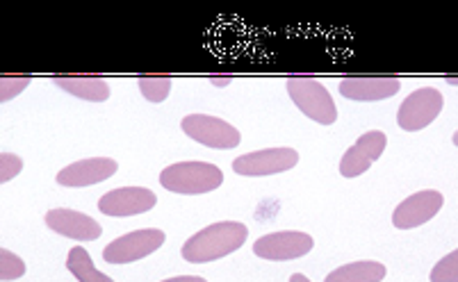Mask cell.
<instances>
[{
  "mask_svg": "<svg viewBox=\"0 0 458 282\" xmlns=\"http://www.w3.org/2000/svg\"><path fill=\"white\" fill-rule=\"evenodd\" d=\"M23 273H26V262L16 253L7 251V248H0V280H19Z\"/></svg>",
  "mask_w": 458,
  "mask_h": 282,
  "instance_id": "obj_19",
  "label": "cell"
},
{
  "mask_svg": "<svg viewBox=\"0 0 458 282\" xmlns=\"http://www.w3.org/2000/svg\"><path fill=\"white\" fill-rule=\"evenodd\" d=\"M116 169L119 164L112 157H89L62 169L55 180L62 187H91L114 176Z\"/></svg>",
  "mask_w": 458,
  "mask_h": 282,
  "instance_id": "obj_13",
  "label": "cell"
},
{
  "mask_svg": "<svg viewBox=\"0 0 458 282\" xmlns=\"http://www.w3.org/2000/svg\"><path fill=\"white\" fill-rule=\"evenodd\" d=\"M388 146V137L381 130H369L363 137H358V141L349 148L340 160V176L343 178H358L369 171L374 162L383 155Z\"/></svg>",
  "mask_w": 458,
  "mask_h": 282,
  "instance_id": "obj_11",
  "label": "cell"
},
{
  "mask_svg": "<svg viewBox=\"0 0 458 282\" xmlns=\"http://www.w3.org/2000/svg\"><path fill=\"white\" fill-rule=\"evenodd\" d=\"M402 89L397 78H344L340 80V94L349 101L374 103L393 98Z\"/></svg>",
  "mask_w": 458,
  "mask_h": 282,
  "instance_id": "obj_14",
  "label": "cell"
},
{
  "mask_svg": "<svg viewBox=\"0 0 458 282\" xmlns=\"http://www.w3.org/2000/svg\"><path fill=\"white\" fill-rule=\"evenodd\" d=\"M44 221L53 232H57V235L66 239H76V242H96L103 232L98 221H94L89 214L76 210H64V207L46 212Z\"/></svg>",
  "mask_w": 458,
  "mask_h": 282,
  "instance_id": "obj_12",
  "label": "cell"
},
{
  "mask_svg": "<svg viewBox=\"0 0 458 282\" xmlns=\"http://www.w3.org/2000/svg\"><path fill=\"white\" fill-rule=\"evenodd\" d=\"M454 146H458V130L454 132Z\"/></svg>",
  "mask_w": 458,
  "mask_h": 282,
  "instance_id": "obj_25",
  "label": "cell"
},
{
  "mask_svg": "<svg viewBox=\"0 0 458 282\" xmlns=\"http://www.w3.org/2000/svg\"><path fill=\"white\" fill-rule=\"evenodd\" d=\"M312 246H315V242L308 232L281 230L258 239L253 244V253L262 260H269V262H290V260L308 255Z\"/></svg>",
  "mask_w": 458,
  "mask_h": 282,
  "instance_id": "obj_8",
  "label": "cell"
},
{
  "mask_svg": "<svg viewBox=\"0 0 458 282\" xmlns=\"http://www.w3.org/2000/svg\"><path fill=\"white\" fill-rule=\"evenodd\" d=\"M299 164V153L294 148L278 146V148H262V151L247 153L233 162V171L237 176L262 178L285 173Z\"/></svg>",
  "mask_w": 458,
  "mask_h": 282,
  "instance_id": "obj_7",
  "label": "cell"
},
{
  "mask_svg": "<svg viewBox=\"0 0 458 282\" xmlns=\"http://www.w3.org/2000/svg\"><path fill=\"white\" fill-rule=\"evenodd\" d=\"M431 282H458V248L431 269Z\"/></svg>",
  "mask_w": 458,
  "mask_h": 282,
  "instance_id": "obj_20",
  "label": "cell"
},
{
  "mask_svg": "<svg viewBox=\"0 0 458 282\" xmlns=\"http://www.w3.org/2000/svg\"><path fill=\"white\" fill-rule=\"evenodd\" d=\"M224 182L222 169L210 162H176L172 167L162 169L160 185L166 192L182 194V196H199L219 189Z\"/></svg>",
  "mask_w": 458,
  "mask_h": 282,
  "instance_id": "obj_2",
  "label": "cell"
},
{
  "mask_svg": "<svg viewBox=\"0 0 458 282\" xmlns=\"http://www.w3.org/2000/svg\"><path fill=\"white\" fill-rule=\"evenodd\" d=\"M290 282H310V280H308L303 273H293V276H290Z\"/></svg>",
  "mask_w": 458,
  "mask_h": 282,
  "instance_id": "obj_24",
  "label": "cell"
},
{
  "mask_svg": "<svg viewBox=\"0 0 458 282\" xmlns=\"http://www.w3.org/2000/svg\"><path fill=\"white\" fill-rule=\"evenodd\" d=\"M30 85V78H16V76H5L3 80H0V101L7 103L12 101V98H16L21 94V91L26 89V87Z\"/></svg>",
  "mask_w": 458,
  "mask_h": 282,
  "instance_id": "obj_21",
  "label": "cell"
},
{
  "mask_svg": "<svg viewBox=\"0 0 458 282\" xmlns=\"http://www.w3.org/2000/svg\"><path fill=\"white\" fill-rule=\"evenodd\" d=\"M443 194L436 192V189H424V192L413 194L394 207L393 226L399 230H413V228L424 226L443 210Z\"/></svg>",
  "mask_w": 458,
  "mask_h": 282,
  "instance_id": "obj_10",
  "label": "cell"
},
{
  "mask_svg": "<svg viewBox=\"0 0 458 282\" xmlns=\"http://www.w3.org/2000/svg\"><path fill=\"white\" fill-rule=\"evenodd\" d=\"M157 196L147 189V187H122V189H112L103 194L98 201V210L106 217H137L144 212H151L156 207Z\"/></svg>",
  "mask_w": 458,
  "mask_h": 282,
  "instance_id": "obj_9",
  "label": "cell"
},
{
  "mask_svg": "<svg viewBox=\"0 0 458 282\" xmlns=\"http://www.w3.org/2000/svg\"><path fill=\"white\" fill-rule=\"evenodd\" d=\"M141 96L148 103H162L166 101L169 91H172V78L169 76H144L137 80Z\"/></svg>",
  "mask_w": 458,
  "mask_h": 282,
  "instance_id": "obj_18",
  "label": "cell"
},
{
  "mask_svg": "<svg viewBox=\"0 0 458 282\" xmlns=\"http://www.w3.org/2000/svg\"><path fill=\"white\" fill-rule=\"evenodd\" d=\"M55 87L71 94V96L82 98L89 103H103L110 98V85L103 78L96 76H76V78H55Z\"/></svg>",
  "mask_w": 458,
  "mask_h": 282,
  "instance_id": "obj_15",
  "label": "cell"
},
{
  "mask_svg": "<svg viewBox=\"0 0 458 282\" xmlns=\"http://www.w3.org/2000/svg\"><path fill=\"white\" fill-rule=\"evenodd\" d=\"M249 237V228L240 221H219L194 232L181 248L190 264H206L240 251Z\"/></svg>",
  "mask_w": 458,
  "mask_h": 282,
  "instance_id": "obj_1",
  "label": "cell"
},
{
  "mask_svg": "<svg viewBox=\"0 0 458 282\" xmlns=\"http://www.w3.org/2000/svg\"><path fill=\"white\" fill-rule=\"evenodd\" d=\"M285 87L297 110L303 112L310 121L322 123V126H333L337 121L335 101L322 82L315 78L293 76L287 78Z\"/></svg>",
  "mask_w": 458,
  "mask_h": 282,
  "instance_id": "obj_3",
  "label": "cell"
},
{
  "mask_svg": "<svg viewBox=\"0 0 458 282\" xmlns=\"http://www.w3.org/2000/svg\"><path fill=\"white\" fill-rule=\"evenodd\" d=\"M166 235L157 228H144V230L128 232L119 239L110 242L103 251V260L107 264H131L137 260L153 255L165 244Z\"/></svg>",
  "mask_w": 458,
  "mask_h": 282,
  "instance_id": "obj_5",
  "label": "cell"
},
{
  "mask_svg": "<svg viewBox=\"0 0 458 282\" xmlns=\"http://www.w3.org/2000/svg\"><path fill=\"white\" fill-rule=\"evenodd\" d=\"M162 282H208V280L201 276H176V278H166V280Z\"/></svg>",
  "mask_w": 458,
  "mask_h": 282,
  "instance_id": "obj_23",
  "label": "cell"
},
{
  "mask_svg": "<svg viewBox=\"0 0 458 282\" xmlns=\"http://www.w3.org/2000/svg\"><path fill=\"white\" fill-rule=\"evenodd\" d=\"M181 128L190 139H194L201 146L215 148V151L237 148L240 141H242V135H240V130L235 126H231L224 119H216V116L190 114L182 119Z\"/></svg>",
  "mask_w": 458,
  "mask_h": 282,
  "instance_id": "obj_4",
  "label": "cell"
},
{
  "mask_svg": "<svg viewBox=\"0 0 458 282\" xmlns=\"http://www.w3.org/2000/svg\"><path fill=\"white\" fill-rule=\"evenodd\" d=\"M388 269L381 262L363 260V262H352L344 267H337L331 271L324 282H381Z\"/></svg>",
  "mask_w": 458,
  "mask_h": 282,
  "instance_id": "obj_16",
  "label": "cell"
},
{
  "mask_svg": "<svg viewBox=\"0 0 458 282\" xmlns=\"http://www.w3.org/2000/svg\"><path fill=\"white\" fill-rule=\"evenodd\" d=\"M445 98L436 87H422V89L413 91L406 101L399 105L397 123L402 130L418 132L431 126L438 114L443 112Z\"/></svg>",
  "mask_w": 458,
  "mask_h": 282,
  "instance_id": "obj_6",
  "label": "cell"
},
{
  "mask_svg": "<svg viewBox=\"0 0 458 282\" xmlns=\"http://www.w3.org/2000/svg\"><path fill=\"white\" fill-rule=\"evenodd\" d=\"M66 271L78 282H114L110 276L101 273L91 262V255L82 246H73L66 255Z\"/></svg>",
  "mask_w": 458,
  "mask_h": 282,
  "instance_id": "obj_17",
  "label": "cell"
},
{
  "mask_svg": "<svg viewBox=\"0 0 458 282\" xmlns=\"http://www.w3.org/2000/svg\"><path fill=\"white\" fill-rule=\"evenodd\" d=\"M23 169V160L14 153H3L0 155V182H10L12 178H16Z\"/></svg>",
  "mask_w": 458,
  "mask_h": 282,
  "instance_id": "obj_22",
  "label": "cell"
}]
</instances>
